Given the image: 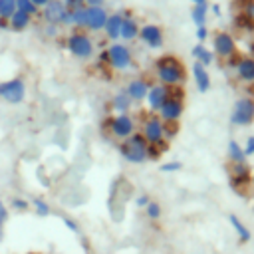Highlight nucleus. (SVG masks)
Listing matches in <instances>:
<instances>
[{
    "label": "nucleus",
    "mask_w": 254,
    "mask_h": 254,
    "mask_svg": "<svg viewBox=\"0 0 254 254\" xmlns=\"http://www.w3.org/2000/svg\"><path fill=\"white\" fill-rule=\"evenodd\" d=\"M157 83L167 87H181L187 81V67L175 54H165L155 60Z\"/></svg>",
    "instance_id": "f257e3e1"
},
{
    "label": "nucleus",
    "mask_w": 254,
    "mask_h": 254,
    "mask_svg": "<svg viewBox=\"0 0 254 254\" xmlns=\"http://www.w3.org/2000/svg\"><path fill=\"white\" fill-rule=\"evenodd\" d=\"M119 155L127 161V163H133V165H141V163H145V161H149V155H147V149H149V145H147V141L143 139V135L141 133H133L131 137H127V139H123L121 143H119Z\"/></svg>",
    "instance_id": "f03ea898"
},
{
    "label": "nucleus",
    "mask_w": 254,
    "mask_h": 254,
    "mask_svg": "<svg viewBox=\"0 0 254 254\" xmlns=\"http://www.w3.org/2000/svg\"><path fill=\"white\" fill-rule=\"evenodd\" d=\"M65 48H67V52H69L73 58H77V60H89V58L93 56V52H95L93 40H91L85 32H79V30L67 34V38H65Z\"/></svg>",
    "instance_id": "7ed1b4c3"
},
{
    "label": "nucleus",
    "mask_w": 254,
    "mask_h": 254,
    "mask_svg": "<svg viewBox=\"0 0 254 254\" xmlns=\"http://www.w3.org/2000/svg\"><path fill=\"white\" fill-rule=\"evenodd\" d=\"M107 65L115 71H127L133 65V54L127 44L123 42H113L107 50Z\"/></svg>",
    "instance_id": "20e7f679"
},
{
    "label": "nucleus",
    "mask_w": 254,
    "mask_h": 254,
    "mask_svg": "<svg viewBox=\"0 0 254 254\" xmlns=\"http://www.w3.org/2000/svg\"><path fill=\"white\" fill-rule=\"evenodd\" d=\"M0 99L10 105L22 103L26 99V81L22 77H12V79L0 81Z\"/></svg>",
    "instance_id": "39448f33"
},
{
    "label": "nucleus",
    "mask_w": 254,
    "mask_h": 254,
    "mask_svg": "<svg viewBox=\"0 0 254 254\" xmlns=\"http://www.w3.org/2000/svg\"><path fill=\"white\" fill-rule=\"evenodd\" d=\"M141 135H143V139L147 141V145H167L165 123L161 121L159 115H149V117L143 121Z\"/></svg>",
    "instance_id": "423d86ee"
},
{
    "label": "nucleus",
    "mask_w": 254,
    "mask_h": 254,
    "mask_svg": "<svg viewBox=\"0 0 254 254\" xmlns=\"http://www.w3.org/2000/svg\"><path fill=\"white\" fill-rule=\"evenodd\" d=\"M107 129L111 137L123 141L135 133V119L129 113H115L113 117L107 119Z\"/></svg>",
    "instance_id": "0eeeda50"
},
{
    "label": "nucleus",
    "mask_w": 254,
    "mask_h": 254,
    "mask_svg": "<svg viewBox=\"0 0 254 254\" xmlns=\"http://www.w3.org/2000/svg\"><path fill=\"white\" fill-rule=\"evenodd\" d=\"M230 123L234 127H246L254 123V101L250 97L236 99L232 113H230Z\"/></svg>",
    "instance_id": "6e6552de"
},
{
    "label": "nucleus",
    "mask_w": 254,
    "mask_h": 254,
    "mask_svg": "<svg viewBox=\"0 0 254 254\" xmlns=\"http://www.w3.org/2000/svg\"><path fill=\"white\" fill-rule=\"evenodd\" d=\"M183 113H185V97L175 95L173 89H171V97L161 105L157 115L161 117L163 123H175V121H179L183 117Z\"/></svg>",
    "instance_id": "1a4fd4ad"
},
{
    "label": "nucleus",
    "mask_w": 254,
    "mask_h": 254,
    "mask_svg": "<svg viewBox=\"0 0 254 254\" xmlns=\"http://www.w3.org/2000/svg\"><path fill=\"white\" fill-rule=\"evenodd\" d=\"M212 48H214V56H218L222 60H228L236 54V40L232 38V34L220 30L212 36Z\"/></svg>",
    "instance_id": "9d476101"
},
{
    "label": "nucleus",
    "mask_w": 254,
    "mask_h": 254,
    "mask_svg": "<svg viewBox=\"0 0 254 254\" xmlns=\"http://www.w3.org/2000/svg\"><path fill=\"white\" fill-rule=\"evenodd\" d=\"M139 40H141L147 48L159 50V48H163V44H165V32H163V28H161L159 24H143V26L139 28Z\"/></svg>",
    "instance_id": "9b49d317"
},
{
    "label": "nucleus",
    "mask_w": 254,
    "mask_h": 254,
    "mask_svg": "<svg viewBox=\"0 0 254 254\" xmlns=\"http://www.w3.org/2000/svg\"><path fill=\"white\" fill-rule=\"evenodd\" d=\"M228 175H230V185L236 190H240L242 187H248L252 181V173H250L248 163H230Z\"/></svg>",
    "instance_id": "f8f14e48"
},
{
    "label": "nucleus",
    "mask_w": 254,
    "mask_h": 254,
    "mask_svg": "<svg viewBox=\"0 0 254 254\" xmlns=\"http://www.w3.org/2000/svg\"><path fill=\"white\" fill-rule=\"evenodd\" d=\"M169 97H171V87L161 85V83H153V85L149 87L147 97H145L149 111H159V109H161V105H163Z\"/></svg>",
    "instance_id": "ddd939ff"
},
{
    "label": "nucleus",
    "mask_w": 254,
    "mask_h": 254,
    "mask_svg": "<svg viewBox=\"0 0 254 254\" xmlns=\"http://www.w3.org/2000/svg\"><path fill=\"white\" fill-rule=\"evenodd\" d=\"M65 6L62 0H50L44 8H42V18L46 20V24H56L62 26V20L65 16Z\"/></svg>",
    "instance_id": "4468645a"
},
{
    "label": "nucleus",
    "mask_w": 254,
    "mask_h": 254,
    "mask_svg": "<svg viewBox=\"0 0 254 254\" xmlns=\"http://www.w3.org/2000/svg\"><path fill=\"white\" fill-rule=\"evenodd\" d=\"M85 14H87V20H85V30H89V32H99V30H103V26H105V22H107V10H105V6H101V8H87L85 6Z\"/></svg>",
    "instance_id": "2eb2a0df"
},
{
    "label": "nucleus",
    "mask_w": 254,
    "mask_h": 254,
    "mask_svg": "<svg viewBox=\"0 0 254 254\" xmlns=\"http://www.w3.org/2000/svg\"><path fill=\"white\" fill-rule=\"evenodd\" d=\"M149 87H151V83H149L145 77H133V79L127 83L125 93L131 97L133 103H137V101H145V97H147V93H149Z\"/></svg>",
    "instance_id": "dca6fc26"
},
{
    "label": "nucleus",
    "mask_w": 254,
    "mask_h": 254,
    "mask_svg": "<svg viewBox=\"0 0 254 254\" xmlns=\"http://www.w3.org/2000/svg\"><path fill=\"white\" fill-rule=\"evenodd\" d=\"M121 14H123V22H121L119 38H121L123 42H131V40L139 38V28H141V26L137 24V20H135L127 10H123Z\"/></svg>",
    "instance_id": "f3484780"
},
{
    "label": "nucleus",
    "mask_w": 254,
    "mask_h": 254,
    "mask_svg": "<svg viewBox=\"0 0 254 254\" xmlns=\"http://www.w3.org/2000/svg\"><path fill=\"white\" fill-rule=\"evenodd\" d=\"M238 81L242 83H254V58L252 56H242L234 67Z\"/></svg>",
    "instance_id": "a211bd4d"
},
{
    "label": "nucleus",
    "mask_w": 254,
    "mask_h": 254,
    "mask_svg": "<svg viewBox=\"0 0 254 254\" xmlns=\"http://www.w3.org/2000/svg\"><path fill=\"white\" fill-rule=\"evenodd\" d=\"M190 71H192V79H194L196 89H198L200 93H206V91L210 89V85H212V79H210L208 69H206L202 64L194 62V64H192V67H190Z\"/></svg>",
    "instance_id": "6ab92c4d"
},
{
    "label": "nucleus",
    "mask_w": 254,
    "mask_h": 254,
    "mask_svg": "<svg viewBox=\"0 0 254 254\" xmlns=\"http://www.w3.org/2000/svg\"><path fill=\"white\" fill-rule=\"evenodd\" d=\"M121 22H123V14H121V12H113V14L107 16V22H105V26H103V32H105V36H107L111 42H119Z\"/></svg>",
    "instance_id": "aec40b11"
},
{
    "label": "nucleus",
    "mask_w": 254,
    "mask_h": 254,
    "mask_svg": "<svg viewBox=\"0 0 254 254\" xmlns=\"http://www.w3.org/2000/svg\"><path fill=\"white\" fill-rule=\"evenodd\" d=\"M228 222H230V226H232V230L236 232V236H238V240L242 242V244H246V242H250V238H252V232H250V228L236 216V214H228Z\"/></svg>",
    "instance_id": "412c9836"
},
{
    "label": "nucleus",
    "mask_w": 254,
    "mask_h": 254,
    "mask_svg": "<svg viewBox=\"0 0 254 254\" xmlns=\"http://www.w3.org/2000/svg\"><path fill=\"white\" fill-rule=\"evenodd\" d=\"M190 54H192L194 62L202 64L204 67H208V65H210V64L214 62V52H212V50H208V48H206L204 44H196V46H192Z\"/></svg>",
    "instance_id": "4be33fe9"
},
{
    "label": "nucleus",
    "mask_w": 254,
    "mask_h": 254,
    "mask_svg": "<svg viewBox=\"0 0 254 254\" xmlns=\"http://www.w3.org/2000/svg\"><path fill=\"white\" fill-rule=\"evenodd\" d=\"M131 105H133V101H131V97L125 93V89H123V91H117V93L111 97V109H113L115 113H127V111L131 109Z\"/></svg>",
    "instance_id": "5701e85b"
},
{
    "label": "nucleus",
    "mask_w": 254,
    "mask_h": 254,
    "mask_svg": "<svg viewBox=\"0 0 254 254\" xmlns=\"http://www.w3.org/2000/svg\"><path fill=\"white\" fill-rule=\"evenodd\" d=\"M226 157H228L230 163H246V159H248V157L244 155L242 145H240L238 141H234V139H230L228 145H226Z\"/></svg>",
    "instance_id": "b1692460"
},
{
    "label": "nucleus",
    "mask_w": 254,
    "mask_h": 254,
    "mask_svg": "<svg viewBox=\"0 0 254 254\" xmlns=\"http://www.w3.org/2000/svg\"><path fill=\"white\" fill-rule=\"evenodd\" d=\"M32 24V16H28V14H24V12H14V16L8 20V26L14 30V32H24L28 26Z\"/></svg>",
    "instance_id": "393cba45"
},
{
    "label": "nucleus",
    "mask_w": 254,
    "mask_h": 254,
    "mask_svg": "<svg viewBox=\"0 0 254 254\" xmlns=\"http://www.w3.org/2000/svg\"><path fill=\"white\" fill-rule=\"evenodd\" d=\"M206 14H208V6L206 4H194L190 10V20L194 22V26H206Z\"/></svg>",
    "instance_id": "a878e982"
},
{
    "label": "nucleus",
    "mask_w": 254,
    "mask_h": 254,
    "mask_svg": "<svg viewBox=\"0 0 254 254\" xmlns=\"http://www.w3.org/2000/svg\"><path fill=\"white\" fill-rule=\"evenodd\" d=\"M30 206L34 208V212L38 214V216H50V212H52V206L44 200V198H40V196H36V198H32L30 200Z\"/></svg>",
    "instance_id": "bb28decb"
},
{
    "label": "nucleus",
    "mask_w": 254,
    "mask_h": 254,
    "mask_svg": "<svg viewBox=\"0 0 254 254\" xmlns=\"http://www.w3.org/2000/svg\"><path fill=\"white\" fill-rule=\"evenodd\" d=\"M16 12V0H0V20H10Z\"/></svg>",
    "instance_id": "cd10ccee"
},
{
    "label": "nucleus",
    "mask_w": 254,
    "mask_h": 254,
    "mask_svg": "<svg viewBox=\"0 0 254 254\" xmlns=\"http://www.w3.org/2000/svg\"><path fill=\"white\" fill-rule=\"evenodd\" d=\"M145 214L149 220H159L163 216V206L157 202V200H151L147 206H145Z\"/></svg>",
    "instance_id": "c85d7f7f"
},
{
    "label": "nucleus",
    "mask_w": 254,
    "mask_h": 254,
    "mask_svg": "<svg viewBox=\"0 0 254 254\" xmlns=\"http://www.w3.org/2000/svg\"><path fill=\"white\" fill-rule=\"evenodd\" d=\"M16 10H18V12H24V14H28V16L40 14V10L34 6L32 0H16Z\"/></svg>",
    "instance_id": "c756f323"
},
{
    "label": "nucleus",
    "mask_w": 254,
    "mask_h": 254,
    "mask_svg": "<svg viewBox=\"0 0 254 254\" xmlns=\"http://www.w3.org/2000/svg\"><path fill=\"white\" fill-rule=\"evenodd\" d=\"M85 20H87L85 8L71 10V26H75V28H85Z\"/></svg>",
    "instance_id": "7c9ffc66"
},
{
    "label": "nucleus",
    "mask_w": 254,
    "mask_h": 254,
    "mask_svg": "<svg viewBox=\"0 0 254 254\" xmlns=\"http://www.w3.org/2000/svg\"><path fill=\"white\" fill-rule=\"evenodd\" d=\"M10 206L14 210H18V212H26L30 208V200H26L22 196H14V198H10Z\"/></svg>",
    "instance_id": "2f4dec72"
},
{
    "label": "nucleus",
    "mask_w": 254,
    "mask_h": 254,
    "mask_svg": "<svg viewBox=\"0 0 254 254\" xmlns=\"http://www.w3.org/2000/svg\"><path fill=\"white\" fill-rule=\"evenodd\" d=\"M181 169H183V163L181 161H167V163L161 165V171L163 173H177Z\"/></svg>",
    "instance_id": "473e14b6"
},
{
    "label": "nucleus",
    "mask_w": 254,
    "mask_h": 254,
    "mask_svg": "<svg viewBox=\"0 0 254 254\" xmlns=\"http://www.w3.org/2000/svg\"><path fill=\"white\" fill-rule=\"evenodd\" d=\"M62 222H64V226L71 232V234H79L81 232V228H79V224L73 220V218H69V216H62Z\"/></svg>",
    "instance_id": "72a5a7b5"
},
{
    "label": "nucleus",
    "mask_w": 254,
    "mask_h": 254,
    "mask_svg": "<svg viewBox=\"0 0 254 254\" xmlns=\"http://www.w3.org/2000/svg\"><path fill=\"white\" fill-rule=\"evenodd\" d=\"M65 10H77V8H85V0H62Z\"/></svg>",
    "instance_id": "f704fd0d"
},
{
    "label": "nucleus",
    "mask_w": 254,
    "mask_h": 254,
    "mask_svg": "<svg viewBox=\"0 0 254 254\" xmlns=\"http://www.w3.org/2000/svg\"><path fill=\"white\" fill-rule=\"evenodd\" d=\"M177 133H179V121H175V123H165V137H167V139L175 137Z\"/></svg>",
    "instance_id": "c9c22d12"
},
{
    "label": "nucleus",
    "mask_w": 254,
    "mask_h": 254,
    "mask_svg": "<svg viewBox=\"0 0 254 254\" xmlns=\"http://www.w3.org/2000/svg\"><path fill=\"white\" fill-rule=\"evenodd\" d=\"M242 149H244V155L246 157H252L254 155V135L246 137V143L242 145Z\"/></svg>",
    "instance_id": "e433bc0d"
},
{
    "label": "nucleus",
    "mask_w": 254,
    "mask_h": 254,
    "mask_svg": "<svg viewBox=\"0 0 254 254\" xmlns=\"http://www.w3.org/2000/svg\"><path fill=\"white\" fill-rule=\"evenodd\" d=\"M8 216H10V214H8V206L4 204V200H0V228L8 222Z\"/></svg>",
    "instance_id": "4c0bfd02"
},
{
    "label": "nucleus",
    "mask_w": 254,
    "mask_h": 254,
    "mask_svg": "<svg viewBox=\"0 0 254 254\" xmlns=\"http://www.w3.org/2000/svg\"><path fill=\"white\" fill-rule=\"evenodd\" d=\"M194 34H196V40H198V44H202V42L208 38V28H206V26H198Z\"/></svg>",
    "instance_id": "58836bf2"
},
{
    "label": "nucleus",
    "mask_w": 254,
    "mask_h": 254,
    "mask_svg": "<svg viewBox=\"0 0 254 254\" xmlns=\"http://www.w3.org/2000/svg\"><path fill=\"white\" fill-rule=\"evenodd\" d=\"M149 202H151V196H149V194H139V196L135 198V204H137L139 208H145Z\"/></svg>",
    "instance_id": "ea45409f"
},
{
    "label": "nucleus",
    "mask_w": 254,
    "mask_h": 254,
    "mask_svg": "<svg viewBox=\"0 0 254 254\" xmlns=\"http://www.w3.org/2000/svg\"><path fill=\"white\" fill-rule=\"evenodd\" d=\"M58 28H60V26H56V24H46V36L56 38V36H58Z\"/></svg>",
    "instance_id": "a19ab883"
},
{
    "label": "nucleus",
    "mask_w": 254,
    "mask_h": 254,
    "mask_svg": "<svg viewBox=\"0 0 254 254\" xmlns=\"http://www.w3.org/2000/svg\"><path fill=\"white\" fill-rule=\"evenodd\" d=\"M85 6L87 8H101V6H105V0H85Z\"/></svg>",
    "instance_id": "79ce46f5"
},
{
    "label": "nucleus",
    "mask_w": 254,
    "mask_h": 254,
    "mask_svg": "<svg viewBox=\"0 0 254 254\" xmlns=\"http://www.w3.org/2000/svg\"><path fill=\"white\" fill-rule=\"evenodd\" d=\"M32 2H34V6H36V8L40 10V8H44V6H46V4L50 2V0H32Z\"/></svg>",
    "instance_id": "37998d69"
},
{
    "label": "nucleus",
    "mask_w": 254,
    "mask_h": 254,
    "mask_svg": "<svg viewBox=\"0 0 254 254\" xmlns=\"http://www.w3.org/2000/svg\"><path fill=\"white\" fill-rule=\"evenodd\" d=\"M248 50H250V56L254 58V38L250 40V44H248Z\"/></svg>",
    "instance_id": "c03bdc74"
},
{
    "label": "nucleus",
    "mask_w": 254,
    "mask_h": 254,
    "mask_svg": "<svg viewBox=\"0 0 254 254\" xmlns=\"http://www.w3.org/2000/svg\"><path fill=\"white\" fill-rule=\"evenodd\" d=\"M210 10H212V12L216 14V16H220V6H218V4H214V6L210 8Z\"/></svg>",
    "instance_id": "a18cd8bd"
},
{
    "label": "nucleus",
    "mask_w": 254,
    "mask_h": 254,
    "mask_svg": "<svg viewBox=\"0 0 254 254\" xmlns=\"http://www.w3.org/2000/svg\"><path fill=\"white\" fill-rule=\"evenodd\" d=\"M192 4H206V0H192Z\"/></svg>",
    "instance_id": "49530a36"
},
{
    "label": "nucleus",
    "mask_w": 254,
    "mask_h": 254,
    "mask_svg": "<svg viewBox=\"0 0 254 254\" xmlns=\"http://www.w3.org/2000/svg\"><path fill=\"white\" fill-rule=\"evenodd\" d=\"M28 254H38V252H28Z\"/></svg>",
    "instance_id": "de8ad7c7"
},
{
    "label": "nucleus",
    "mask_w": 254,
    "mask_h": 254,
    "mask_svg": "<svg viewBox=\"0 0 254 254\" xmlns=\"http://www.w3.org/2000/svg\"><path fill=\"white\" fill-rule=\"evenodd\" d=\"M252 181H254V179H252Z\"/></svg>",
    "instance_id": "09e8293b"
}]
</instances>
